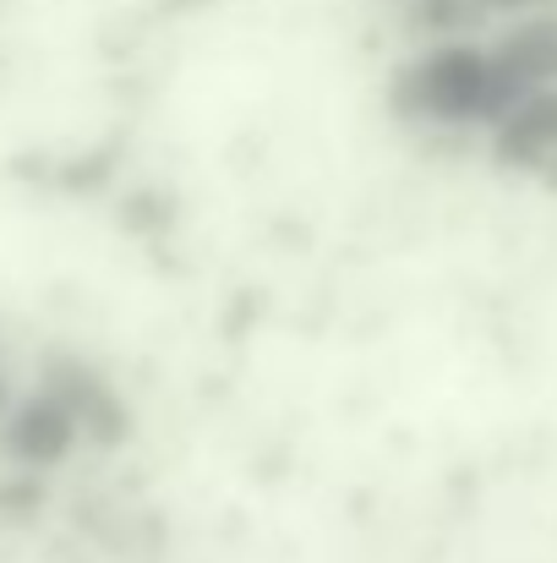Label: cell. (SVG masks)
<instances>
[{
	"label": "cell",
	"mask_w": 557,
	"mask_h": 563,
	"mask_svg": "<svg viewBox=\"0 0 557 563\" xmlns=\"http://www.w3.org/2000/svg\"><path fill=\"white\" fill-rule=\"evenodd\" d=\"M0 410H5V377H0Z\"/></svg>",
	"instance_id": "cell-3"
},
{
	"label": "cell",
	"mask_w": 557,
	"mask_h": 563,
	"mask_svg": "<svg viewBox=\"0 0 557 563\" xmlns=\"http://www.w3.org/2000/svg\"><path fill=\"white\" fill-rule=\"evenodd\" d=\"M38 394H49L71 421H77V432L88 438V443H99V449H121L126 438H132V410H126V399L115 394V383L99 373V367H88L82 356H44V373H38Z\"/></svg>",
	"instance_id": "cell-1"
},
{
	"label": "cell",
	"mask_w": 557,
	"mask_h": 563,
	"mask_svg": "<svg viewBox=\"0 0 557 563\" xmlns=\"http://www.w3.org/2000/svg\"><path fill=\"white\" fill-rule=\"evenodd\" d=\"M77 438H82L77 421H71L49 394L22 399V405L5 416V427H0L5 454H11L16 465H33V471H55V465H66L71 449H77Z\"/></svg>",
	"instance_id": "cell-2"
}]
</instances>
